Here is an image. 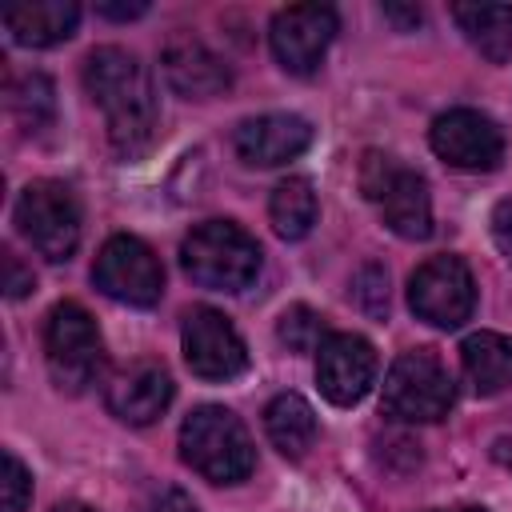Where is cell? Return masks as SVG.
<instances>
[{"instance_id":"29","label":"cell","mask_w":512,"mask_h":512,"mask_svg":"<svg viewBox=\"0 0 512 512\" xmlns=\"http://www.w3.org/2000/svg\"><path fill=\"white\" fill-rule=\"evenodd\" d=\"M144 12H148L144 0H136V4H96V16H104V20H136Z\"/></svg>"},{"instance_id":"3","label":"cell","mask_w":512,"mask_h":512,"mask_svg":"<svg viewBox=\"0 0 512 512\" xmlns=\"http://www.w3.org/2000/svg\"><path fill=\"white\" fill-rule=\"evenodd\" d=\"M184 272L212 292H244L260 276V244L236 220H204L180 244Z\"/></svg>"},{"instance_id":"5","label":"cell","mask_w":512,"mask_h":512,"mask_svg":"<svg viewBox=\"0 0 512 512\" xmlns=\"http://www.w3.org/2000/svg\"><path fill=\"white\" fill-rule=\"evenodd\" d=\"M456 400V384L452 372L444 368V360L432 348H412L400 352L384 376V392H380V408L388 420L400 424H432L440 416H448Z\"/></svg>"},{"instance_id":"1","label":"cell","mask_w":512,"mask_h":512,"mask_svg":"<svg viewBox=\"0 0 512 512\" xmlns=\"http://www.w3.org/2000/svg\"><path fill=\"white\" fill-rule=\"evenodd\" d=\"M84 88L92 96V104L104 112V128H108V144L116 148V156L136 160L152 148L156 140V124H160V108H156V88L148 68L116 44H100L84 56Z\"/></svg>"},{"instance_id":"13","label":"cell","mask_w":512,"mask_h":512,"mask_svg":"<svg viewBox=\"0 0 512 512\" xmlns=\"http://www.w3.org/2000/svg\"><path fill=\"white\" fill-rule=\"evenodd\" d=\"M376 372H380L376 348L356 332H332L316 352V384L336 408L364 400L368 388L376 384Z\"/></svg>"},{"instance_id":"14","label":"cell","mask_w":512,"mask_h":512,"mask_svg":"<svg viewBox=\"0 0 512 512\" xmlns=\"http://www.w3.org/2000/svg\"><path fill=\"white\" fill-rule=\"evenodd\" d=\"M312 144V124L292 112H264L236 128L232 148L248 168H280Z\"/></svg>"},{"instance_id":"16","label":"cell","mask_w":512,"mask_h":512,"mask_svg":"<svg viewBox=\"0 0 512 512\" xmlns=\"http://www.w3.org/2000/svg\"><path fill=\"white\" fill-rule=\"evenodd\" d=\"M160 72L184 100H212L232 88V68L196 36H172L160 52Z\"/></svg>"},{"instance_id":"22","label":"cell","mask_w":512,"mask_h":512,"mask_svg":"<svg viewBox=\"0 0 512 512\" xmlns=\"http://www.w3.org/2000/svg\"><path fill=\"white\" fill-rule=\"evenodd\" d=\"M8 108L20 120L24 132H44L56 116V96H52V80L40 72H24L8 84Z\"/></svg>"},{"instance_id":"25","label":"cell","mask_w":512,"mask_h":512,"mask_svg":"<svg viewBox=\"0 0 512 512\" xmlns=\"http://www.w3.org/2000/svg\"><path fill=\"white\" fill-rule=\"evenodd\" d=\"M4 512H24L32 500V472L24 468V460L8 448L4 452Z\"/></svg>"},{"instance_id":"27","label":"cell","mask_w":512,"mask_h":512,"mask_svg":"<svg viewBox=\"0 0 512 512\" xmlns=\"http://www.w3.org/2000/svg\"><path fill=\"white\" fill-rule=\"evenodd\" d=\"M492 240H496L500 256L512 264V196H504V200L492 208Z\"/></svg>"},{"instance_id":"18","label":"cell","mask_w":512,"mask_h":512,"mask_svg":"<svg viewBox=\"0 0 512 512\" xmlns=\"http://www.w3.org/2000/svg\"><path fill=\"white\" fill-rule=\"evenodd\" d=\"M464 380L476 396H496L512 388V336L504 332H472L460 344Z\"/></svg>"},{"instance_id":"17","label":"cell","mask_w":512,"mask_h":512,"mask_svg":"<svg viewBox=\"0 0 512 512\" xmlns=\"http://www.w3.org/2000/svg\"><path fill=\"white\" fill-rule=\"evenodd\" d=\"M80 24V4L72 0H24L4 8V28L24 48H52L68 40Z\"/></svg>"},{"instance_id":"31","label":"cell","mask_w":512,"mask_h":512,"mask_svg":"<svg viewBox=\"0 0 512 512\" xmlns=\"http://www.w3.org/2000/svg\"><path fill=\"white\" fill-rule=\"evenodd\" d=\"M492 456H496L500 464H508V468H512V436H500V440L492 444Z\"/></svg>"},{"instance_id":"8","label":"cell","mask_w":512,"mask_h":512,"mask_svg":"<svg viewBox=\"0 0 512 512\" xmlns=\"http://www.w3.org/2000/svg\"><path fill=\"white\" fill-rule=\"evenodd\" d=\"M92 284L108 300H120V304H132V308H148L164 292V268H160V256L140 236L116 232L96 252Z\"/></svg>"},{"instance_id":"23","label":"cell","mask_w":512,"mask_h":512,"mask_svg":"<svg viewBox=\"0 0 512 512\" xmlns=\"http://www.w3.org/2000/svg\"><path fill=\"white\" fill-rule=\"evenodd\" d=\"M276 336H280V344H284L288 352H320V344H324L332 332H328V320H324L316 308L292 304V308L280 316Z\"/></svg>"},{"instance_id":"12","label":"cell","mask_w":512,"mask_h":512,"mask_svg":"<svg viewBox=\"0 0 512 512\" xmlns=\"http://www.w3.org/2000/svg\"><path fill=\"white\" fill-rule=\"evenodd\" d=\"M432 152L460 172H492L504 160V132L476 108H448L432 120Z\"/></svg>"},{"instance_id":"33","label":"cell","mask_w":512,"mask_h":512,"mask_svg":"<svg viewBox=\"0 0 512 512\" xmlns=\"http://www.w3.org/2000/svg\"><path fill=\"white\" fill-rule=\"evenodd\" d=\"M436 512H484V508H476V504H464V508H436Z\"/></svg>"},{"instance_id":"9","label":"cell","mask_w":512,"mask_h":512,"mask_svg":"<svg viewBox=\"0 0 512 512\" xmlns=\"http://www.w3.org/2000/svg\"><path fill=\"white\" fill-rule=\"evenodd\" d=\"M408 304L420 320H428L432 328H460L464 320H472L476 308V280L468 272V264L452 252L428 256L412 280H408Z\"/></svg>"},{"instance_id":"26","label":"cell","mask_w":512,"mask_h":512,"mask_svg":"<svg viewBox=\"0 0 512 512\" xmlns=\"http://www.w3.org/2000/svg\"><path fill=\"white\" fill-rule=\"evenodd\" d=\"M32 288H36L32 272L20 264V256H16L12 248H4V296H8V300H20V296H28Z\"/></svg>"},{"instance_id":"30","label":"cell","mask_w":512,"mask_h":512,"mask_svg":"<svg viewBox=\"0 0 512 512\" xmlns=\"http://www.w3.org/2000/svg\"><path fill=\"white\" fill-rule=\"evenodd\" d=\"M384 16L396 20L400 28H416L420 24V8H400V4H384Z\"/></svg>"},{"instance_id":"11","label":"cell","mask_w":512,"mask_h":512,"mask_svg":"<svg viewBox=\"0 0 512 512\" xmlns=\"http://www.w3.org/2000/svg\"><path fill=\"white\" fill-rule=\"evenodd\" d=\"M336 36V8L328 4H288L268 24L272 56L292 76H312Z\"/></svg>"},{"instance_id":"10","label":"cell","mask_w":512,"mask_h":512,"mask_svg":"<svg viewBox=\"0 0 512 512\" xmlns=\"http://www.w3.org/2000/svg\"><path fill=\"white\" fill-rule=\"evenodd\" d=\"M180 348H184V364L200 380H232L248 368V348H244L236 324L208 304H200L184 316Z\"/></svg>"},{"instance_id":"28","label":"cell","mask_w":512,"mask_h":512,"mask_svg":"<svg viewBox=\"0 0 512 512\" xmlns=\"http://www.w3.org/2000/svg\"><path fill=\"white\" fill-rule=\"evenodd\" d=\"M144 512H200V508H196V500H192L184 488H160V492L144 504Z\"/></svg>"},{"instance_id":"15","label":"cell","mask_w":512,"mask_h":512,"mask_svg":"<svg viewBox=\"0 0 512 512\" xmlns=\"http://www.w3.org/2000/svg\"><path fill=\"white\" fill-rule=\"evenodd\" d=\"M104 404L124 424H152L172 404V376L160 360H132L104 384Z\"/></svg>"},{"instance_id":"21","label":"cell","mask_w":512,"mask_h":512,"mask_svg":"<svg viewBox=\"0 0 512 512\" xmlns=\"http://www.w3.org/2000/svg\"><path fill=\"white\" fill-rule=\"evenodd\" d=\"M316 216H320V200H316V188L308 176H288L272 188L268 220L280 240H304L312 232Z\"/></svg>"},{"instance_id":"32","label":"cell","mask_w":512,"mask_h":512,"mask_svg":"<svg viewBox=\"0 0 512 512\" xmlns=\"http://www.w3.org/2000/svg\"><path fill=\"white\" fill-rule=\"evenodd\" d=\"M52 512H96V508H88V504H80V500H64V504H56Z\"/></svg>"},{"instance_id":"4","label":"cell","mask_w":512,"mask_h":512,"mask_svg":"<svg viewBox=\"0 0 512 512\" xmlns=\"http://www.w3.org/2000/svg\"><path fill=\"white\" fill-rule=\"evenodd\" d=\"M360 192L380 212V220L404 236V240H428L432 236V196L428 180L400 164L392 152L368 148L360 160Z\"/></svg>"},{"instance_id":"24","label":"cell","mask_w":512,"mask_h":512,"mask_svg":"<svg viewBox=\"0 0 512 512\" xmlns=\"http://www.w3.org/2000/svg\"><path fill=\"white\" fill-rule=\"evenodd\" d=\"M352 296H356V304L368 316H376V320L388 316V272L376 268V264H364L360 276H356V284H352Z\"/></svg>"},{"instance_id":"6","label":"cell","mask_w":512,"mask_h":512,"mask_svg":"<svg viewBox=\"0 0 512 512\" xmlns=\"http://www.w3.org/2000/svg\"><path fill=\"white\" fill-rule=\"evenodd\" d=\"M44 364H48L52 384L68 396L96 384V376L104 368V340L84 304H76V300L52 304V312L44 320Z\"/></svg>"},{"instance_id":"20","label":"cell","mask_w":512,"mask_h":512,"mask_svg":"<svg viewBox=\"0 0 512 512\" xmlns=\"http://www.w3.org/2000/svg\"><path fill=\"white\" fill-rule=\"evenodd\" d=\"M264 432L272 440V448L288 460H300L312 444H316V412L304 396L296 392H280L268 408H264Z\"/></svg>"},{"instance_id":"7","label":"cell","mask_w":512,"mask_h":512,"mask_svg":"<svg viewBox=\"0 0 512 512\" xmlns=\"http://www.w3.org/2000/svg\"><path fill=\"white\" fill-rule=\"evenodd\" d=\"M20 236L52 264L60 260H72L76 244H80V200L68 184L60 180H32L20 200H16V212H12Z\"/></svg>"},{"instance_id":"19","label":"cell","mask_w":512,"mask_h":512,"mask_svg":"<svg viewBox=\"0 0 512 512\" xmlns=\"http://www.w3.org/2000/svg\"><path fill=\"white\" fill-rule=\"evenodd\" d=\"M452 20L484 60H512V4H452Z\"/></svg>"},{"instance_id":"2","label":"cell","mask_w":512,"mask_h":512,"mask_svg":"<svg viewBox=\"0 0 512 512\" xmlns=\"http://www.w3.org/2000/svg\"><path fill=\"white\" fill-rule=\"evenodd\" d=\"M180 456L212 484H240L256 468V448L236 412L224 404H200L180 424Z\"/></svg>"}]
</instances>
